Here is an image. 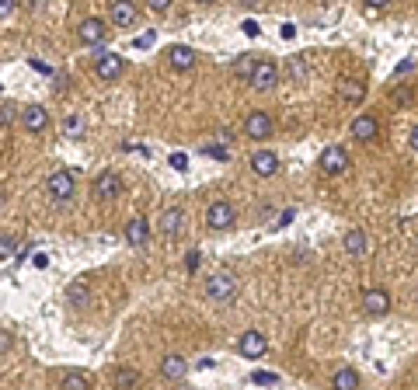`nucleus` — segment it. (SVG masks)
<instances>
[{
  "instance_id": "nucleus-20",
  "label": "nucleus",
  "mask_w": 418,
  "mask_h": 390,
  "mask_svg": "<svg viewBox=\"0 0 418 390\" xmlns=\"http://www.w3.org/2000/svg\"><path fill=\"white\" fill-rule=\"evenodd\" d=\"M147 234H150V223H147L143 216L129 220V227H126V241H129V244H143V241H147Z\"/></svg>"
},
{
  "instance_id": "nucleus-15",
  "label": "nucleus",
  "mask_w": 418,
  "mask_h": 390,
  "mask_svg": "<svg viewBox=\"0 0 418 390\" xmlns=\"http://www.w3.org/2000/svg\"><path fill=\"white\" fill-rule=\"evenodd\" d=\"M112 21H115L119 28H129V25L136 21V7H133L129 0H115V4H112Z\"/></svg>"
},
{
  "instance_id": "nucleus-5",
  "label": "nucleus",
  "mask_w": 418,
  "mask_h": 390,
  "mask_svg": "<svg viewBox=\"0 0 418 390\" xmlns=\"http://www.w3.org/2000/svg\"><path fill=\"white\" fill-rule=\"evenodd\" d=\"M91 192H95V199H115V195H122V178L115 171H104V175L95 178Z\"/></svg>"
},
{
  "instance_id": "nucleus-38",
  "label": "nucleus",
  "mask_w": 418,
  "mask_h": 390,
  "mask_svg": "<svg viewBox=\"0 0 418 390\" xmlns=\"http://www.w3.org/2000/svg\"><path fill=\"white\" fill-rule=\"evenodd\" d=\"M412 147H415V150H418V126H415V129H412Z\"/></svg>"
},
{
  "instance_id": "nucleus-4",
  "label": "nucleus",
  "mask_w": 418,
  "mask_h": 390,
  "mask_svg": "<svg viewBox=\"0 0 418 390\" xmlns=\"http://www.w3.org/2000/svg\"><path fill=\"white\" fill-rule=\"evenodd\" d=\"M345 168H349V154H345L342 147H328V150L321 154V171H324V175L335 178V175H342Z\"/></svg>"
},
{
  "instance_id": "nucleus-31",
  "label": "nucleus",
  "mask_w": 418,
  "mask_h": 390,
  "mask_svg": "<svg viewBox=\"0 0 418 390\" xmlns=\"http://www.w3.org/2000/svg\"><path fill=\"white\" fill-rule=\"evenodd\" d=\"M171 168L185 171V168H189V157H185V154H171Z\"/></svg>"
},
{
  "instance_id": "nucleus-32",
  "label": "nucleus",
  "mask_w": 418,
  "mask_h": 390,
  "mask_svg": "<svg viewBox=\"0 0 418 390\" xmlns=\"http://www.w3.org/2000/svg\"><path fill=\"white\" fill-rule=\"evenodd\" d=\"M241 32H244V35H251V39H255V35H258V25H255V21H251V18H248V21H244V25H241Z\"/></svg>"
},
{
  "instance_id": "nucleus-35",
  "label": "nucleus",
  "mask_w": 418,
  "mask_h": 390,
  "mask_svg": "<svg viewBox=\"0 0 418 390\" xmlns=\"http://www.w3.org/2000/svg\"><path fill=\"white\" fill-rule=\"evenodd\" d=\"M206 154H209V157H220V161L227 157V150H223V147H206Z\"/></svg>"
},
{
  "instance_id": "nucleus-13",
  "label": "nucleus",
  "mask_w": 418,
  "mask_h": 390,
  "mask_svg": "<svg viewBox=\"0 0 418 390\" xmlns=\"http://www.w3.org/2000/svg\"><path fill=\"white\" fill-rule=\"evenodd\" d=\"M251 168H255V175L269 178V175H276V171H279V157H276L272 150H258V154L251 157Z\"/></svg>"
},
{
  "instance_id": "nucleus-8",
  "label": "nucleus",
  "mask_w": 418,
  "mask_h": 390,
  "mask_svg": "<svg viewBox=\"0 0 418 390\" xmlns=\"http://www.w3.org/2000/svg\"><path fill=\"white\" fill-rule=\"evenodd\" d=\"M363 310H366L370 317H384V314L391 310V296H387V290H366L363 292Z\"/></svg>"
},
{
  "instance_id": "nucleus-18",
  "label": "nucleus",
  "mask_w": 418,
  "mask_h": 390,
  "mask_svg": "<svg viewBox=\"0 0 418 390\" xmlns=\"http://www.w3.org/2000/svg\"><path fill=\"white\" fill-rule=\"evenodd\" d=\"M185 370H189V363H185L182 356H164V363H161V373H164L168 380H182Z\"/></svg>"
},
{
  "instance_id": "nucleus-33",
  "label": "nucleus",
  "mask_w": 418,
  "mask_h": 390,
  "mask_svg": "<svg viewBox=\"0 0 418 390\" xmlns=\"http://www.w3.org/2000/svg\"><path fill=\"white\" fill-rule=\"evenodd\" d=\"M150 42H154V32H147V35H140V39H136V49H147Z\"/></svg>"
},
{
  "instance_id": "nucleus-34",
  "label": "nucleus",
  "mask_w": 418,
  "mask_h": 390,
  "mask_svg": "<svg viewBox=\"0 0 418 390\" xmlns=\"http://www.w3.org/2000/svg\"><path fill=\"white\" fill-rule=\"evenodd\" d=\"M150 11H157V14H164V11H168V0H150Z\"/></svg>"
},
{
  "instance_id": "nucleus-30",
  "label": "nucleus",
  "mask_w": 418,
  "mask_h": 390,
  "mask_svg": "<svg viewBox=\"0 0 418 390\" xmlns=\"http://www.w3.org/2000/svg\"><path fill=\"white\" fill-rule=\"evenodd\" d=\"M276 380H279L276 373H262V370H258V373H251V384H262V387H265V384H276Z\"/></svg>"
},
{
  "instance_id": "nucleus-6",
  "label": "nucleus",
  "mask_w": 418,
  "mask_h": 390,
  "mask_svg": "<svg viewBox=\"0 0 418 390\" xmlns=\"http://www.w3.org/2000/svg\"><path fill=\"white\" fill-rule=\"evenodd\" d=\"M377 133H380V122H377L373 115H356V119H352V140H359V143H373Z\"/></svg>"
},
{
  "instance_id": "nucleus-29",
  "label": "nucleus",
  "mask_w": 418,
  "mask_h": 390,
  "mask_svg": "<svg viewBox=\"0 0 418 390\" xmlns=\"http://www.w3.org/2000/svg\"><path fill=\"white\" fill-rule=\"evenodd\" d=\"M63 133H67V136H77V133H81V119H77V115H67V122H63Z\"/></svg>"
},
{
  "instance_id": "nucleus-27",
  "label": "nucleus",
  "mask_w": 418,
  "mask_h": 390,
  "mask_svg": "<svg viewBox=\"0 0 418 390\" xmlns=\"http://www.w3.org/2000/svg\"><path fill=\"white\" fill-rule=\"evenodd\" d=\"M112 380H115V390H129V387H136V384H140V377H136L133 370H115V377H112Z\"/></svg>"
},
{
  "instance_id": "nucleus-17",
  "label": "nucleus",
  "mask_w": 418,
  "mask_h": 390,
  "mask_svg": "<svg viewBox=\"0 0 418 390\" xmlns=\"http://www.w3.org/2000/svg\"><path fill=\"white\" fill-rule=\"evenodd\" d=\"M182 227H185V213H182V206H175V209H168V213L161 216V230H164L168 237H175Z\"/></svg>"
},
{
  "instance_id": "nucleus-7",
  "label": "nucleus",
  "mask_w": 418,
  "mask_h": 390,
  "mask_svg": "<svg viewBox=\"0 0 418 390\" xmlns=\"http://www.w3.org/2000/svg\"><path fill=\"white\" fill-rule=\"evenodd\" d=\"M237 352H241L244 359H258V356H265V335H262V331H244L241 342H237Z\"/></svg>"
},
{
  "instance_id": "nucleus-1",
  "label": "nucleus",
  "mask_w": 418,
  "mask_h": 390,
  "mask_svg": "<svg viewBox=\"0 0 418 390\" xmlns=\"http://www.w3.org/2000/svg\"><path fill=\"white\" fill-rule=\"evenodd\" d=\"M206 223L213 227V230H227V227H234V223H237V213H234V206H230V202H223V199H220V202H213V206L206 209Z\"/></svg>"
},
{
  "instance_id": "nucleus-26",
  "label": "nucleus",
  "mask_w": 418,
  "mask_h": 390,
  "mask_svg": "<svg viewBox=\"0 0 418 390\" xmlns=\"http://www.w3.org/2000/svg\"><path fill=\"white\" fill-rule=\"evenodd\" d=\"M67 300H70V307H88V300H91V292L84 283H74L70 290H67Z\"/></svg>"
},
{
  "instance_id": "nucleus-36",
  "label": "nucleus",
  "mask_w": 418,
  "mask_h": 390,
  "mask_svg": "<svg viewBox=\"0 0 418 390\" xmlns=\"http://www.w3.org/2000/svg\"><path fill=\"white\" fill-rule=\"evenodd\" d=\"M408 98H412L408 88H398V91H394V101H408Z\"/></svg>"
},
{
  "instance_id": "nucleus-24",
  "label": "nucleus",
  "mask_w": 418,
  "mask_h": 390,
  "mask_svg": "<svg viewBox=\"0 0 418 390\" xmlns=\"http://www.w3.org/2000/svg\"><path fill=\"white\" fill-rule=\"evenodd\" d=\"M342 98L352 101V105H359V101L366 98V88H363L359 81H342Z\"/></svg>"
},
{
  "instance_id": "nucleus-16",
  "label": "nucleus",
  "mask_w": 418,
  "mask_h": 390,
  "mask_svg": "<svg viewBox=\"0 0 418 390\" xmlns=\"http://www.w3.org/2000/svg\"><path fill=\"white\" fill-rule=\"evenodd\" d=\"M168 56H171V67H175V70H192V67H196V53H192L189 46H171Z\"/></svg>"
},
{
  "instance_id": "nucleus-23",
  "label": "nucleus",
  "mask_w": 418,
  "mask_h": 390,
  "mask_svg": "<svg viewBox=\"0 0 418 390\" xmlns=\"http://www.w3.org/2000/svg\"><path fill=\"white\" fill-rule=\"evenodd\" d=\"M255 67H258V60H255L251 53H244V56L234 63V74H237V77H244V81L251 84V77H255Z\"/></svg>"
},
{
  "instance_id": "nucleus-2",
  "label": "nucleus",
  "mask_w": 418,
  "mask_h": 390,
  "mask_svg": "<svg viewBox=\"0 0 418 390\" xmlns=\"http://www.w3.org/2000/svg\"><path fill=\"white\" fill-rule=\"evenodd\" d=\"M206 292L213 296V300H227V296H234V292H237V276H234V272H216V276H209Z\"/></svg>"
},
{
  "instance_id": "nucleus-28",
  "label": "nucleus",
  "mask_w": 418,
  "mask_h": 390,
  "mask_svg": "<svg viewBox=\"0 0 418 390\" xmlns=\"http://www.w3.org/2000/svg\"><path fill=\"white\" fill-rule=\"evenodd\" d=\"M18 251V241L14 237H0V258H11Z\"/></svg>"
},
{
  "instance_id": "nucleus-11",
  "label": "nucleus",
  "mask_w": 418,
  "mask_h": 390,
  "mask_svg": "<svg viewBox=\"0 0 418 390\" xmlns=\"http://www.w3.org/2000/svg\"><path fill=\"white\" fill-rule=\"evenodd\" d=\"M21 122H25L28 133H42V129L49 126V112H46L42 105H28V108L21 112Z\"/></svg>"
},
{
  "instance_id": "nucleus-19",
  "label": "nucleus",
  "mask_w": 418,
  "mask_h": 390,
  "mask_svg": "<svg viewBox=\"0 0 418 390\" xmlns=\"http://www.w3.org/2000/svg\"><path fill=\"white\" fill-rule=\"evenodd\" d=\"M331 387L335 390H359V373L349 370V366H342V370L331 377Z\"/></svg>"
},
{
  "instance_id": "nucleus-25",
  "label": "nucleus",
  "mask_w": 418,
  "mask_h": 390,
  "mask_svg": "<svg viewBox=\"0 0 418 390\" xmlns=\"http://www.w3.org/2000/svg\"><path fill=\"white\" fill-rule=\"evenodd\" d=\"M286 74H290V81H293V84H300V81L307 77V63H304V56H290Z\"/></svg>"
},
{
  "instance_id": "nucleus-10",
  "label": "nucleus",
  "mask_w": 418,
  "mask_h": 390,
  "mask_svg": "<svg viewBox=\"0 0 418 390\" xmlns=\"http://www.w3.org/2000/svg\"><path fill=\"white\" fill-rule=\"evenodd\" d=\"M49 195H53L56 202H67V199L74 195V175H70V171L49 175Z\"/></svg>"
},
{
  "instance_id": "nucleus-3",
  "label": "nucleus",
  "mask_w": 418,
  "mask_h": 390,
  "mask_svg": "<svg viewBox=\"0 0 418 390\" xmlns=\"http://www.w3.org/2000/svg\"><path fill=\"white\" fill-rule=\"evenodd\" d=\"M276 81H279V67H276L272 60H258V67H255V77H251V88H258V91H269V88H276Z\"/></svg>"
},
{
  "instance_id": "nucleus-37",
  "label": "nucleus",
  "mask_w": 418,
  "mask_h": 390,
  "mask_svg": "<svg viewBox=\"0 0 418 390\" xmlns=\"http://www.w3.org/2000/svg\"><path fill=\"white\" fill-rule=\"evenodd\" d=\"M11 11H14V4H11V0H0V18H4V14H11Z\"/></svg>"
},
{
  "instance_id": "nucleus-9",
  "label": "nucleus",
  "mask_w": 418,
  "mask_h": 390,
  "mask_svg": "<svg viewBox=\"0 0 418 390\" xmlns=\"http://www.w3.org/2000/svg\"><path fill=\"white\" fill-rule=\"evenodd\" d=\"M244 129H248L251 140H269V136H272V119H269V112H251L248 122H244Z\"/></svg>"
},
{
  "instance_id": "nucleus-21",
  "label": "nucleus",
  "mask_w": 418,
  "mask_h": 390,
  "mask_svg": "<svg viewBox=\"0 0 418 390\" xmlns=\"http://www.w3.org/2000/svg\"><path fill=\"white\" fill-rule=\"evenodd\" d=\"M342 244H345V251H349L352 258H363V255H366V234H363V230H349Z\"/></svg>"
},
{
  "instance_id": "nucleus-22",
  "label": "nucleus",
  "mask_w": 418,
  "mask_h": 390,
  "mask_svg": "<svg viewBox=\"0 0 418 390\" xmlns=\"http://www.w3.org/2000/svg\"><path fill=\"white\" fill-rule=\"evenodd\" d=\"M63 390H91V377L81 373V370H70V373L63 377Z\"/></svg>"
},
{
  "instance_id": "nucleus-14",
  "label": "nucleus",
  "mask_w": 418,
  "mask_h": 390,
  "mask_svg": "<svg viewBox=\"0 0 418 390\" xmlns=\"http://www.w3.org/2000/svg\"><path fill=\"white\" fill-rule=\"evenodd\" d=\"M122 74V56L119 53H102L98 56V77L102 81H115Z\"/></svg>"
},
{
  "instance_id": "nucleus-12",
  "label": "nucleus",
  "mask_w": 418,
  "mask_h": 390,
  "mask_svg": "<svg viewBox=\"0 0 418 390\" xmlns=\"http://www.w3.org/2000/svg\"><path fill=\"white\" fill-rule=\"evenodd\" d=\"M81 42H88V46H98V42H104V35H108V25H104L102 18H88L84 25H81Z\"/></svg>"
}]
</instances>
